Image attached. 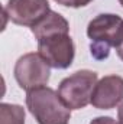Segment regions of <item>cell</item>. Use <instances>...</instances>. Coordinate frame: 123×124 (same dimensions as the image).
<instances>
[{
  "instance_id": "obj_1",
  "label": "cell",
  "mask_w": 123,
  "mask_h": 124,
  "mask_svg": "<svg viewBox=\"0 0 123 124\" xmlns=\"http://www.w3.org/2000/svg\"><path fill=\"white\" fill-rule=\"evenodd\" d=\"M31 31L38 40V54L51 68L67 69L72 65L75 46L70 36V23L62 15L51 10Z\"/></svg>"
},
{
  "instance_id": "obj_2",
  "label": "cell",
  "mask_w": 123,
  "mask_h": 124,
  "mask_svg": "<svg viewBox=\"0 0 123 124\" xmlns=\"http://www.w3.org/2000/svg\"><path fill=\"white\" fill-rule=\"evenodd\" d=\"M87 36L91 40L93 58L97 61L107 59L110 48H117L123 38V19L113 13L97 15L87 26Z\"/></svg>"
},
{
  "instance_id": "obj_3",
  "label": "cell",
  "mask_w": 123,
  "mask_h": 124,
  "mask_svg": "<svg viewBox=\"0 0 123 124\" xmlns=\"http://www.w3.org/2000/svg\"><path fill=\"white\" fill-rule=\"evenodd\" d=\"M26 107L38 124H68L71 110L60 94L49 87H39L26 94Z\"/></svg>"
},
{
  "instance_id": "obj_4",
  "label": "cell",
  "mask_w": 123,
  "mask_h": 124,
  "mask_svg": "<svg viewBox=\"0 0 123 124\" xmlns=\"http://www.w3.org/2000/svg\"><path fill=\"white\" fill-rule=\"evenodd\" d=\"M97 84V74L81 69L60 82L58 94L70 110H81L91 104V95Z\"/></svg>"
},
{
  "instance_id": "obj_5",
  "label": "cell",
  "mask_w": 123,
  "mask_h": 124,
  "mask_svg": "<svg viewBox=\"0 0 123 124\" xmlns=\"http://www.w3.org/2000/svg\"><path fill=\"white\" fill-rule=\"evenodd\" d=\"M13 75L18 85L28 93L48 84L51 77V66L39 54L29 52L18 59Z\"/></svg>"
},
{
  "instance_id": "obj_6",
  "label": "cell",
  "mask_w": 123,
  "mask_h": 124,
  "mask_svg": "<svg viewBox=\"0 0 123 124\" xmlns=\"http://www.w3.org/2000/svg\"><path fill=\"white\" fill-rule=\"evenodd\" d=\"M51 12L48 0H9L4 6V16L19 26L33 28Z\"/></svg>"
},
{
  "instance_id": "obj_7",
  "label": "cell",
  "mask_w": 123,
  "mask_h": 124,
  "mask_svg": "<svg viewBox=\"0 0 123 124\" xmlns=\"http://www.w3.org/2000/svg\"><path fill=\"white\" fill-rule=\"evenodd\" d=\"M123 101V78L107 75L97 81L91 95V105L98 110H112Z\"/></svg>"
},
{
  "instance_id": "obj_8",
  "label": "cell",
  "mask_w": 123,
  "mask_h": 124,
  "mask_svg": "<svg viewBox=\"0 0 123 124\" xmlns=\"http://www.w3.org/2000/svg\"><path fill=\"white\" fill-rule=\"evenodd\" d=\"M0 124H25V108L18 104H0Z\"/></svg>"
},
{
  "instance_id": "obj_9",
  "label": "cell",
  "mask_w": 123,
  "mask_h": 124,
  "mask_svg": "<svg viewBox=\"0 0 123 124\" xmlns=\"http://www.w3.org/2000/svg\"><path fill=\"white\" fill-rule=\"evenodd\" d=\"M58 4L65 6V7H72V9H78V7H84L87 4H90L93 0H54Z\"/></svg>"
},
{
  "instance_id": "obj_10",
  "label": "cell",
  "mask_w": 123,
  "mask_h": 124,
  "mask_svg": "<svg viewBox=\"0 0 123 124\" xmlns=\"http://www.w3.org/2000/svg\"><path fill=\"white\" fill-rule=\"evenodd\" d=\"M90 124H120L117 120L112 118V117H96L93 118Z\"/></svg>"
},
{
  "instance_id": "obj_11",
  "label": "cell",
  "mask_w": 123,
  "mask_h": 124,
  "mask_svg": "<svg viewBox=\"0 0 123 124\" xmlns=\"http://www.w3.org/2000/svg\"><path fill=\"white\" fill-rule=\"evenodd\" d=\"M116 54H117V56L123 61V38H122V40H120V43H119V46L116 48Z\"/></svg>"
},
{
  "instance_id": "obj_12",
  "label": "cell",
  "mask_w": 123,
  "mask_h": 124,
  "mask_svg": "<svg viewBox=\"0 0 123 124\" xmlns=\"http://www.w3.org/2000/svg\"><path fill=\"white\" fill-rule=\"evenodd\" d=\"M117 118H119V123L123 124V102L119 105V108H117Z\"/></svg>"
},
{
  "instance_id": "obj_13",
  "label": "cell",
  "mask_w": 123,
  "mask_h": 124,
  "mask_svg": "<svg viewBox=\"0 0 123 124\" xmlns=\"http://www.w3.org/2000/svg\"><path fill=\"white\" fill-rule=\"evenodd\" d=\"M119 3H120V6L123 7V0H119Z\"/></svg>"
}]
</instances>
